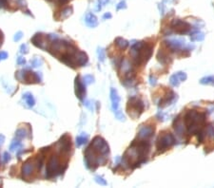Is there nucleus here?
Listing matches in <instances>:
<instances>
[{
    "label": "nucleus",
    "mask_w": 214,
    "mask_h": 188,
    "mask_svg": "<svg viewBox=\"0 0 214 188\" xmlns=\"http://www.w3.org/2000/svg\"><path fill=\"white\" fill-rule=\"evenodd\" d=\"M175 143V140L171 133L169 132H162L159 135V138L156 143V148L159 153H163L164 151L170 148Z\"/></svg>",
    "instance_id": "obj_1"
},
{
    "label": "nucleus",
    "mask_w": 214,
    "mask_h": 188,
    "mask_svg": "<svg viewBox=\"0 0 214 188\" xmlns=\"http://www.w3.org/2000/svg\"><path fill=\"white\" fill-rule=\"evenodd\" d=\"M143 110H144V105H143V102L139 98L132 97L129 99L127 106V111L130 117L134 119L139 117Z\"/></svg>",
    "instance_id": "obj_2"
},
{
    "label": "nucleus",
    "mask_w": 214,
    "mask_h": 188,
    "mask_svg": "<svg viewBox=\"0 0 214 188\" xmlns=\"http://www.w3.org/2000/svg\"><path fill=\"white\" fill-rule=\"evenodd\" d=\"M23 0H0V9L9 12H15L18 10L24 11Z\"/></svg>",
    "instance_id": "obj_3"
},
{
    "label": "nucleus",
    "mask_w": 214,
    "mask_h": 188,
    "mask_svg": "<svg viewBox=\"0 0 214 188\" xmlns=\"http://www.w3.org/2000/svg\"><path fill=\"white\" fill-rule=\"evenodd\" d=\"M190 25L185 21L179 20V19H175L172 24H171V29L174 30V33L178 34H185L189 33L190 29Z\"/></svg>",
    "instance_id": "obj_4"
},
{
    "label": "nucleus",
    "mask_w": 214,
    "mask_h": 188,
    "mask_svg": "<svg viewBox=\"0 0 214 188\" xmlns=\"http://www.w3.org/2000/svg\"><path fill=\"white\" fill-rule=\"evenodd\" d=\"M46 1H48L49 3L53 4V5H55V6L57 7V9H56L55 12H54V13H59L60 11H62L63 9L67 8L66 5H67L69 2H70L71 0H46ZM54 13H53V14H54Z\"/></svg>",
    "instance_id": "obj_5"
},
{
    "label": "nucleus",
    "mask_w": 214,
    "mask_h": 188,
    "mask_svg": "<svg viewBox=\"0 0 214 188\" xmlns=\"http://www.w3.org/2000/svg\"><path fill=\"white\" fill-rule=\"evenodd\" d=\"M186 78H187V75H186L185 73H183V72H178V73L174 74L173 76H171V78H170V83H171L173 86H178L180 82L186 80Z\"/></svg>",
    "instance_id": "obj_6"
},
{
    "label": "nucleus",
    "mask_w": 214,
    "mask_h": 188,
    "mask_svg": "<svg viewBox=\"0 0 214 188\" xmlns=\"http://www.w3.org/2000/svg\"><path fill=\"white\" fill-rule=\"evenodd\" d=\"M204 34H202V33H198V34H194V35H192L191 36V40L192 41H202L203 39H204Z\"/></svg>",
    "instance_id": "obj_7"
},
{
    "label": "nucleus",
    "mask_w": 214,
    "mask_h": 188,
    "mask_svg": "<svg viewBox=\"0 0 214 188\" xmlns=\"http://www.w3.org/2000/svg\"><path fill=\"white\" fill-rule=\"evenodd\" d=\"M201 84H214V77H206L201 80Z\"/></svg>",
    "instance_id": "obj_8"
},
{
    "label": "nucleus",
    "mask_w": 214,
    "mask_h": 188,
    "mask_svg": "<svg viewBox=\"0 0 214 188\" xmlns=\"http://www.w3.org/2000/svg\"><path fill=\"white\" fill-rule=\"evenodd\" d=\"M3 41H4V35H3V33H2V31L0 30V47L2 46Z\"/></svg>",
    "instance_id": "obj_9"
},
{
    "label": "nucleus",
    "mask_w": 214,
    "mask_h": 188,
    "mask_svg": "<svg viewBox=\"0 0 214 188\" xmlns=\"http://www.w3.org/2000/svg\"><path fill=\"white\" fill-rule=\"evenodd\" d=\"M0 169H1V168H0Z\"/></svg>",
    "instance_id": "obj_10"
}]
</instances>
